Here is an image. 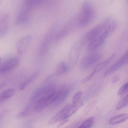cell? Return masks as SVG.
I'll list each match as a JSON object with an SVG mask.
<instances>
[{"mask_svg": "<svg viewBox=\"0 0 128 128\" xmlns=\"http://www.w3.org/2000/svg\"><path fill=\"white\" fill-rule=\"evenodd\" d=\"M95 16V11L92 4L88 1L84 2L76 19L78 26L84 27L89 25Z\"/></svg>", "mask_w": 128, "mask_h": 128, "instance_id": "6da1fadb", "label": "cell"}, {"mask_svg": "<svg viewBox=\"0 0 128 128\" xmlns=\"http://www.w3.org/2000/svg\"><path fill=\"white\" fill-rule=\"evenodd\" d=\"M110 17H107L93 28L86 33L80 40L83 44L86 43L88 44L96 39L107 27L110 23Z\"/></svg>", "mask_w": 128, "mask_h": 128, "instance_id": "7a4b0ae2", "label": "cell"}, {"mask_svg": "<svg viewBox=\"0 0 128 128\" xmlns=\"http://www.w3.org/2000/svg\"><path fill=\"white\" fill-rule=\"evenodd\" d=\"M117 22L113 21L109 23L106 28L95 40L88 44V49L90 50H94L99 48L105 41L108 37L112 33L116 28Z\"/></svg>", "mask_w": 128, "mask_h": 128, "instance_id": "3957f363", "label": "cell"}, {"mask_svg": "<svg viewBox=\"0 0 128 128\" xmlns=\"http://www.w3.org/2000/svg\"><path fill=\"white\" fill-rule=\"evenodd\" d=\"M77 26H78V25L76 19V20H73L69 21L60 30L57 32L55 37V40L56 41L60 40L70 33Z\"/></svg>", "mask_w": 128, "mask_h": 128, "instance_id": "277c9868", "label": "cell"}, {"mask_svg": "<svg viewBox=\"0 0 128 128\" xmlns=\"http://www.w3.org/2000/svg\"><path fill=\"white\" fill-rule=\"evenodd\" d=\"M20 63V59L18 58L10 59L0 64V74L7 73L16 68Z\"/></svg>", "mask_w": 128, "mask_h": 128, "instance_id": "5b68a950", "label": "cell"}, {"mask_svg": "<svg viewBox=\"0 0 128 128\" xmlns=\"http://www.w3.org/2000/svg\"><path fill=\"white\" fill-rule=\"evenodd\" d=\"M83 45V44L80 40L74 44L70 50L69 59L72 65L73 66L75 65L78 61Z\"/></svg>", "mask_w": 128, "mask_h": 128, "instance_id": "8992f818", "label": "cell"}, {"mask_svg": "<svg viewBox=\"0 0 128 128\" xmlns=\"http://www.w3.org/2000/svg\"><path fill=\"white\" fill-rule=\"evenodd\" d=\"M128 61V49L122 58L109 69H108L104 74V76L106 77L112 74L118 70L122 66Z\"/></svg>", "mask_w": 128, "mask_h": 128, "instance_id": "52a82bcc", "label": "cell"}, {"mask_svg": "<svg viewBox=\"0 0 128 128\" xmlns=\"http://www.w3.org/2000/svg\"><path fill=\"white\" fill-rule=\"evenodd\" d=\"M32 40L31 36H27L22 38L17 44V51L22 55L26 52L30 46Z\"/></svg>", "mask_w": 128, "mask_h": 128, "instance_id": "ba28073f", "label": "cell"}, {"mask_svg": "<svg viewBox=\"0 0 128 128\" xmlns=\"http://www.w3.org/2000/svg\"><path fill=\"white\" fill-rule=\"evenodd\" d=\"M102 56L100 54L94 53L86 56L81 62V65L83 68L89 67L100 60Z\"/></svg>", "mask_w": 128, "mask_h": 128, "instance_id": "9c48e42d", "label": "cell"}, {"mask_svg": "<svg viewBox=\"0 0 128 128\" xmlns=\"http://www.w3.org/2000/svg\"><path fill=\"white\" fill-rule=\"evenodd\" d=\"M70 92V89L67 86H63L59 89H57L56 98L53 104L58 105L64 102L68 97Z\"/></svg>", "mask_w": 128, "mask_h": 128, "instance_id": "30bf717a", "label": "cell"}, {"mask_svg": "<svg viewBox=\"0 0 128 128\" xmlns=\"http://www.w3.org/2000/svg\"><path fill=\"white\" fill-rule=\"evenodd\" d=\"M70 104H68L64 108L61 110L55 115L49 121L48 124L50 125L62 121L66 119V116L68 112Z\"/></svg>", "mask_w": 128, "mask_h": 128, "instance_id": "8fae6325", "label": "cell"}, {"mask_svg": "<svg viewBox=\"0 0 128 128\" xmlns=\"http://www.w3.org/2000/svg\"><path fill=\"white\" fill-rule=\"evenodd\" d=\"M54 88H55L54 85L52 83H47L40 86L34 92L32 97V100L38 98Z\"/></svg>", "mask_w": 128, "mask_h": 128, "instance_id": "7c38bea8", "label": "cell"}, {"mask_svg": "<svg viewBox=\"0 0 128 128\" xmlns=\"http://www.w3.org/2000/svg\"><path fill=\"white\" fill-rule=\"evenodd\" d=\"M32 102L28 105V106L25 108L23 110L18 113L17 117L18 118L26 117L28 116L36 111V103L35 101L33 100Z\"/></svg>", "mask_w": 128, "mask_h": 128, "instance_id": "4fadbf2b", "label": "cell"}, {"mask_svg": "<svg viewBox=\"0 0 128 128\" xmlns=\"http://www.w3.org/2000/svg\"><path fill=\"white\" fill-rule=\"evenodd\" d=\"M115 55L114 54L112 55L107 59L98 64L95 67L94 69L93 70V71L92 72V73L94 75V74H96V73H98V72H99V71L102 70V69H104L112 61L114 57H115Z\"/></svg>", "mask_w": 128, "mask_h": 128, "instance_id": "5bb4252c", "label": "cell"}, {"mask_svg": "<svg viewBox=\"0 0 128 128\" xmlns=\"http://www.w3.org/2000/svg\"><path fill=\"white\" fill-rule=\"evenodd\" d=\"M128 119V113L121 114L111 118L109 123L111 125H116L122 123Z\"/></svg>", "mask_w": 128, "mask_h": 128, "instance_id": "9a60e30c", "label": "cell"}, {"mask_svg": "<svg viewBox=\"0 0 128 128\" xmlns=\"http://www.w3.org/2000/svg\"><path fill=\"white\" fill-rule=\"evenodd\" d=\"M68 70V67L65 62H62L57 65L55 70V74L57 76H59Z\"/></svg>", "mask_w": 128, "mask_h": 128, "instance_id": "2e32d148", "label": "cell"}, {"mask_svg": "<svg viewBox=\"0 0 128 128\" xmlns=\"http://www.w3.org/2000/svg\"><path fill=\"white\" fill-rule=\"evenodd\" d=\"M15 91L13 89H8L0 94V103H3L11 97L14 94Z\"/></svg>", "mask_w": 128, "mask_h": 128, "instance_id": "e0dca14e", "label": "cell"}, {"mask_svg": "<svg viewBox=\"0 0 128 128\" xmlns=\"http://www.w3.org/2000/svg\"><path fill=\"white\" fill-rule=\"evenodd\" d=\"M38 74V72H36V73L34 74L33 75L31 76H30L27 78L20 85V90H24L29 84H30L31 83L34 81L37 77Z\"/></svg>", "mask_w": 128, "mask_h": 128, "instance_id": "ac0fdd59", "label": "cell"}, {"mask_svg": "<svg viewBox=\"0 0 128 128\" xmlns=\"http://www.w3.org/2000/svg\"><path fill=\"white\" fill-rule=\"evenodd\" d=\"M48 0H26V9L30 10L31 8L40 6Z\"/></svg>", "mask_w": 128, "mask_h": 128, "instance_id": "d6986e66", "label": "cell"}, {"mask_svg": "<svg viewBox=\"0 0 128 128\" xmlns=\"http://www.w3.org/2000/svg\"><path fill=\"white\" fill-rule=\"evenodd\" d=\"M127 106H128V94L120 101L116 106V109L119 110Z\"/></svg>", "mask_w": 128, "mask_h": 128, "instance_id": "ffe728a7", "label": "cell"}, {"mask_svg": "<svg viewBox=\"0 0 128 128\" xmlns=\"http://www.w3.org/2000/svg\"><path fill=\"white\" fill-rule=\"evenodd\" d=\"M94 118L92 117L85 121L83 122L81 125L79 127L80 128H88L91 127L94 123Z\"/></svg>", "mask_w": 128, "mask_h": 128, "instance_id": "44dd1931", "label": "cell"}, {"mask_svg": "<svg viewBox=\"0 0 128 128\" xmlns=\"http://www.w3.org/2000/svg\"><path fill=\"white\" fill-rule=\"evenodd\" d=\"M83 93L81 91L78 92L74 95L72 98V104H76L79 103V101L82 96Z\"/></svg>", "mask_w": 128, "mask_h": 128, "instance_id": "7402d4cb", "label": "cell"}, {"mask_svg": "<svg viewBox=\"0 0 128 128\" xmlns=\"http://www.w3.org/2000/svg\"><path fill=\"white\" fill-rule=\"evenodd\" d=\"M128 92V82L121 87L118 92V95H123Z\"/></svg>", "mask_w": 128, "mask_h": 128, "instance_id": "603a6c76", "label": "cell"}, {"mask_svg": "<svg viewBox=\"0 0 128 128\" xmlns=\"http://www.w3.org/2000/svg\"><path fill=\"white\" fill-rule=\"evenodd\" d=\"M7 19L6 18H4L3 21H2L0 23V33L4 31L5 29V26H6V21Z\"/></svg>", "mask_w": 128, "mask_h": 128, "instance_id": "cb8c5ba5", "label": "cell"}, {"mask_svg": "<svg viewBox=\"0 0 128 128\" xmlns=\"http://www.w3.org/2000/svg\"><path fill=\"white\" fill-rule=\"evenodd\" d=\"M94 76V74H93L92 73H91L90 74L88 75L86 77L84 78V79L83 80L82 82L83 83H86V82L89 81Z\"/></svg>", "mask_w": 128, "mask_h": 128, "instance_id": "d4e9b609", "label": "cell"}, {"mask_svg": "<svg viewBox=\"0 0 128 128\" xmlns=\"http://www.w3.org/2000/svg\"><path fill=\"white\" fill-rule=\"evenodd\" d=\"M119 80V79L118 77H115L112 80V82L113 83H116V82H117V81H118Z\"/></svg>", "mask_w": 128, "mask_h": 128, "instance_id": "484cf974", "label": "cell"}, {"mask_svg": "<svg viewBox=\"0 0 128 128\" xmlns=\"http://www.w3.org/2000/svg\"><path fill=\"white\" fill-rule=\"evenodd\" d=\"M4 85H5V83H0V90L4 86Z\"/></svg>", "mask_w": 128, "mask_h": 128, "instance_id": "4316f807", "label": "cell"}, {"mask_svg": "<svg viewBox=\"0 0 128 128\" xmlns=\"http://www.w3.org/2000/svg\"><path fill=\"white\" fill-rule=\"evenodd\" d=\"M4 116V113H0V121L2 119Z\"/></svg>", "mask_w": 128, "mask_h": 128, "instance_id": "83f0119b", "label": "cell"}, {"mask_svg": "<svg viewBox=\"0 0 128 128\" xmlns=\"http://www.w3.org/2000/svg\"><path fill=\"white\" fill-rule=\"evenodd\" d=\"M1 58H0V64L1 63Z\"/></svg>", "mask_w": 128, "mask_h": 128, "instance_id": "f1b7e54d", "label": "cell"}, {"mask_svg": "<svg viewBox=\"0 0 128 128\" xmlns=\"http://www.w3.org/2000/svg\"></svg>", "mask_w": 128, "mask_h": 128, "instance_id": "f546056e", "label": "cell"}]
</instances>
